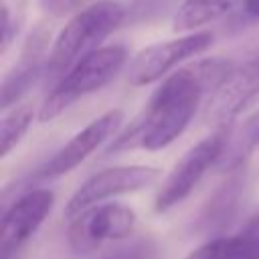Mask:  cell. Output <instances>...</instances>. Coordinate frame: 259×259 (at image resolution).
<instances>
[{"label": "cell", "mask_w": 259, "mask_h": 259, "mask_svg": "<svg viewBox=\"0 0 259 259\" xmlns=\"http://www.w3.org/2000/svg\"><path fill=\"white\" fill-rule=\"evenodd\" d=\"M243 12L255 20H259V0H243Z\"/></svg>", "instance_id": "obj_19"}, {"label": "cell", "mask_w": 259, "mask_h": 259, "mask_svg": "<svg viewBox=\"0 0 259 259\" xmlns=\"http://www.w3.org/2000/svg\"><path fill=\"white\" fill-rule=\"evenodd\" d=\"M127 51L121 45L101 47L71 67L47 93L38 107V121L47 123L71 107L77 99L107 85L125 65Z\"/></svg>", "instance_id": "obj_3"}, {"label": "cell", "mask_w": 259, "mask_h": 259, "mask_svg": "<svg viewBox=\"0 0 259 259\" xmlns=\"http://www.w3.org/2000/svg\"><path fill=\"white\" fill-rule=\"evenodd\" d=\"M123 18L125 8L113 0H101L75 12L61 28L49 51L47 75L61 79L81 59L99 51V45L119 28Z\"/></svg>", "instance_id": "obj_2"}, {"label": "cell", "mask_w": 259, "mask_h": 259, "mask_svg": "<svg viewBox=\"0 0 259 259\" xmlns=\"http://www.w3.org/2000/svg\"><path fill=\"white\" fill-rule=\"evenodd\" d=\"M123 121L121 109H109L95 117L91 123H87L81 132H77L61 150L55 152V156L45 164L42 176L45 178H57L73 168H77L85 158H89L103 142L111 140L115 132L119 130Z\"/></svg>", "instance_id": "obj_10"}, {"label": "cell", "mask_w": 259, "mask_h": 259, "mask_svg": "<svg viewBox=\"0 0 259 259\" xmlns=\"http://www.w3.org/2000/svg\"><path fill=\"white\" fill-rule=\"evenodd\" d=\"M255 99H259V57L231 69V73L210 93L204 119L214 127L225 130Z\"/></svg>", "instance_id": "obj_8"}, {"label": "cell", "mask_w": 259, "mask_h": 259, "mask_svg": "<svg viewBox=\"0 0 259 259\" xmlns=\"http://www.w3.org/2000/svg\"><path fill=\"white\" fill-rule=\"evenodd\" d=\"M40 4H42L47 10L55 12V14H63L65 10H69V8L75 4V0H40Z\"/></svg>", "instance_id": "obj_17"}, {"label": "cell", "mask_w": 259, "mask_h": 259, "mask_svg": "<svg viewBox=\"0 0 259 259\" xmlns=\"http://www.w3.org/2000/svg\"><path fill=\"white\" fill-rule=\"evenodd\" d=\"M2 6V40H0V53L4 55L16 36L20 34L26 18V0H0Z\"/></svg>", "instance_id": "obj_16"}, {"label": "cell", "mask_w": 259, "mask_h": 259, "mask_svg": "<svg viewBox=\"0 0 259 259\" xmlns=\"http://www.w3.org/2000/svg\"><path fill=\"white\" fill-rule=\"evenodd\" d=\"M184 259H259V241L245 233L219 237L196 247Z\"/></svg>", "instance_id": "obj_14"}, {"label": "cell", "mask_w": 259, "mask_h": 259, "mask_svg": "<svg viewBox=\"0 0 259 259\" xmlns=\"http://www.w3.org/2000/svg\"><path fill=\"white\" fill-rule=\"evenodd\" d=\"M225 142L227 132L219 130L212 136H206L204 140L194 144L190 150H186L184 156L174 164V168L164 178L154 200V210L166 212L178 202H182L194 190V186L200 182L206 170L212 164H219L221 154L225 150Z\"/></svg>", "instance_id": "obj_4"}, {"label": "cell", "mask_w": 259, "mask_h": 259, "mask_svg": "<svg viewBox=\"0 0 259 259\" xmlns=\"http://www.w3.org/2000/svg\"><path fill=\"white\" fill-rule=\"evenodd\" d=\"M34 119V103L20 101L4 111L0 125V156L6 158L26 136L30 123Z\"/></svg>", "instance_id": "obj_15"}, {"label": "cell", "mask_w": 259, "mask_h": 259, "mask_svg": "<svg viewBox=\"0 0 259 259\" xmlns=\"http://www.w3.org/2000/svg\"><path fill=\"white\" fill-rule=\"evenodd\" d=\"M55 204V194L47 188H36L22 194L12 202L2 217V241L0 257L10 259L20 251V247L36 233L42 221L49 217Z\"/></svg>", "instance_id": "obj_9"}, {"label": "cell", "mask_w": 259, "mask_h": 259, "mask_svg": "<svg viewBox=\"0 0 259 259\" xmlns=\"http://www.w3.org/2000/svg\"><path fill=\"white\" fill-rule=\"evenodd\" d=\"M257 146H259V111L249 115L231 134L227 132V142H225V150L219 160V168L223 170L239 168L253 154Z\"/></svg>", "instance_id": "obj_12"}, {"label": "cell", "mask_w": 259, "mask_h": 259, "mask_svg": "<svg viewBox=\"0 0 259 259\" xmlns=\"http://www.w3.org/2000/svg\"><path fill=\"white\" fill-rule=\"evenodd\" d=\"M138 214L119 202H101L73 217L67 229V243L75 253H89L109 241L125 239L134 233Z\"/></svg>", "instance_id": "obj_5"}, {"label": "cell", "mask_w": 259, "mask_h": 259, "mask_svg": "<svg viewBox=\"0 0 259 259\" xmlns=\"http://www.w3.org/2000/svg\"><path fill=\"white\" fill-rule=\"evenodd\" d=\"M241 233H245V235H249V237H253V239L259 241V212L245 225V229H243Z\"/></svg>", "instance_id": "obj_18"}, {"label": "cell", "mask_w": 259, "mask_h": 259, "mask_svg": "<svg viewBox=\"0 0 259 259\" xmlns=\"http://www.w3.org/2000/svg\"><path fill=\"white\" fill-rule=\"evenodd\" d=\"M239 2L243 0H182L174 14L172 28L182 32H194V28L221 18Z\"/></svg>", "instance_id": "obj_13"}, {"label": "cell", "mask_w": 259, "mask_h": 259, "mask_svg": "<svg viewBox=\"0 0 259 259\" xmlns=\"http://www.w3.org/2000/svg\"><path fill=\"white\" fill-rule=\"evenodd\" d=\"M231 69L225 59H200L170 73L152 93L144 113L111 142L107 154L134 148L154 152L170 146L188 127L202 97L212 93Z\"/></svg>", "instance_id": "obj_1"}, {"label": "cell", "mask_w": 259, "mask_h": 259, "mask_svg": "<svg viewBox=\"0 0 259 259\" xmlns=\"http://www.w3.org/2000/svg\"><path fill=\"white\" fill-rule=\"evenodd\" d=\"M212 38L214 36L210 30H194L184 36L142 49L127 69V83L134 87H142L166 79L174 67L202 55L212 45Z\"/></svg>", "instance_id": "obj_6"}, {"label": "cell", "mask_w": 259, "mask_h": 259, "mask_svg": "<svg viewBox=\"0 0 259 259\" xmlns=\"http://www.w3.org/2000/svg\"><path fill=\"white\" fill-rule=\"evenodd\" d=\"M49 42V32L45 26H36L28 40L24 42L20 51V59L14 65V69L4 77L2 83V109H10L12 105L20 103L22 95L36 83V79L42 75V61L49 57L45 53Z\"/></svg>", "instance_id": "obj_11"}, {"label": "cell", "mask_w": 259, "mask_h": 259, "mask_svg": "<svg viewBox=\"0 0 259 259\" xmlns=\"http://www.w3.org/2000/svg\"><path fill=\"white\" fill-rule=\"evenodd\" d=\"M160 170L156 166H144V164H132V166H115L101 170L93 176H89L67 200L65 214L69 219L77 217L79 212L87 210L89 206L101 204L107 198L130 194L144 190L158 182Z\"/></svg>", "instance_id": "obj_7"}]
</instances>
